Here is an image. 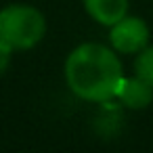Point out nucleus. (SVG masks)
Instances as JSON below:
<instances>
[{
  "label": "nucleus",
  "instance_id": "nucleus-1",
  "mask_svg": "<svg viewBox=\"0 0 153 153\" xmlns=\"http://www.w3.org/2000/svg\"><path fill=\"white\" fill-rule=\"evenodd\" d=\"M65 80L76 97L105 103L117 94L124 71L113 48L99 42H86L69 53L65 61Z\"/></svg>",
  "mask_w": 153,
  "mask_h": 153
},
{
  "label": "nucleus",
  "instance_id": "nucleus-2",
  "mask_svg": "<svg viewBox=\"0 0 153 153\" xmlns=\"http://www.w3.org/2000/svg\"><path fill=\"white\" fill-rule=\"evenodd\" d=\"M46 34L44 15L27 4H11L0 11V46L15 51H27L36 46Z\"/></svg>",
  "mask_w": 153,
  "mask_h": 153
},
{
  "label": "nucleus",
  "instance_id": "nucleus-3",
  "mask_svg": "<svg viewBox=\"0 0 153 153\" xmlns=\"http://www.w3.org/2000/svg\"><path fill=\"white\" fill-rule=\"evenodd\" d=\"M109 42L115 53H122V55L140 53L149 44V25L140 17L126 15L111 25Z\"/></svg>",
  "mask_w": 153,
  "mask_h": 153
},
{
  "label": "nucleus",
  "instance_id": "nucleus-4",
  "mask_svg": "<svg viewBox=\"0 0 153 153\" xmlns=\"http://www.w3.org/2000/svg\"><path fill=\"white\" fill-rule=\"evenodd\" d=\"M115 97L122 101V105H126L130 109H145L153 101V86L138 76L124 78Z\"/></svg>",
  "mask_w": 153,
  "mask_h": 153
},
{
  "label": "nucleus",
  "instance_id": "nucleus-5",
  "mask_svg": "<svg viewBox=\"0 0 153 153\" xmlns=\"http://www.w3.org/2000/svg\"><path fill=\"white\" fill-rule=\"evenodd\" d=\"M84 9L97 23L111 27L128 15V0H84Z\"/></svg>",
  "mask_w": 153,
  "mask_h": 153
},
{
  "label": "nucleus",
  "instance_id": "nucleus-6",
  "mask_svg": "<svg viewBox=\"0 0 153 153\" xmlns=\"http://www.w3.org/2000/svg\"><path fill=\"white\" fill-rule=\"evenodd\" d=\"M134 71H136L138 78H143L145 82H149L153 86V44L151 46L147 44L138 53V57L134 61Z\"/></svg>",
  "mask_w": 153,
  "mask_h": 153
},
{
  "label": "nucleus",
  "instance_id": "nucleus-7",
  "mask_svg": "<svg viewBox=\"0 0 153 153\" xmlns=\"http://www.w3.org/2000/svg\"><path fill=\"white\" fill-rule=\"evenodd\" d=\"M9 59H11V51H9V48H4V46H0V74L7 69Z\"/></svg>",
  "mask_w": 153,
  "mask_h": 153
}]
</instances>
